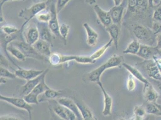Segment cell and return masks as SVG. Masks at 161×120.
<instances>
[{
    "instance_id": "20",
    "label": "cell",
    "mask_w": 161,
    "mask_h": 120,
    "mask_svg": "<svg viewBox=\"0 0 161 120\" xmlns=\"http://www.w3.org/2000/svg\"><path fill=\"white\" fill-rule=\"evenodd\" d=\"M86 32L87 33V43L90 46H94L98 40L99 34L96 33L94 30L90 27L88 23H84L83 24Z\"/></svg>"
},
{
    "instance_id": "64",
    "label": "cell",
    "mask_w": 161,
    "mask_h": 120,
    "mask_svg": "<svg viewBox=\"0 0 161 120\" xmlns=\"http://www.w3.org/2000/svg\"></svg>"
},
{
    "instance_id": "32",
    "label": "cell",
    "mask_w": 161,
    "mask_h": 120,
    "mask_svg": "<svg viewBox=\"0 0 161 120\" xmlns=\"http://www.w3.org/2000/svg\"><path fill=\"white\" fill-rule=\"evenodd\" d=\"M145 109L147 114L153 115L155 116H159L160 111L156 103H147L145 106Z\"/></svg>"
},
{
    "instance_id": "27",
    "label": "cell",
    "mask_w": 161,
    "mask_h": 120,
    "mask_svg": "<svg viewBox=\"0 0 161 120\" xmlns=\"http://www.w3.org/2000/svg\"><path fill=\"white\" fill-rule=\"evenodd\" d=\"M141 45V43L138 40L134 39L128 45L127 47L123 51V53L136 55L140 51Z\"/></svg>"
},
{
    "instance_id": "34",
    "label": "cell",
    "mask_w": 161,
    "mask_h": 120,
    "mask_svg": "<svg viewBox=\"0 0 161 120\" xmlns=\"http://www.w3.org/2000/svg\"><path fill=\"white\" fill-rule=\"evenodd\" d=\"M0 76L1 78H4L6 79H15L16 77L14 73H12L9 71L5 67L1 66L0 68Z\"/></svg>"
},
{
    "instance_id": "50",
    "label": "cell",
    "mask_w": 161,
    "mask_h": 120,
    "mask_svg": "<svg viewBox=\"0 0 161 120\" xmlns=\"http://www.w3.org/2000/svg\"><path fill=\"white\" fill-rule=\"evenodd\" d=\"M153 7H157L161 5V0H153Z\"/></svg>"
},
{
    "instance_id": "33",
    "label": "cell",
    "mask_w": 161,
    "mask_h": 120,
    "mask_svg": "<svg viewBox=\"0 0 161 120\" xmlns=\"http://www.w3.org/2000/svg\"><path fill=\"white\" fill-rule=\"evenodd\" d=\"M69 30H70V26L66 24L63 23L60 25V28H59L60 35L61 37H62L65 41H66L67 40V37L69 33Z\"/></svg>"
},
{
    "instance_id": "42",
    "label": "cell",
    "mask_w": 161,
    "mask_h": 120,
    "mask_svg": "<svg viewBox=\"0 0 161 120\" xmlns=\"http://www.w3.org/2000/svg\"><path fill=\"white\" fill-rule=\"evenodd\" d=\"M153 32L155 35H158L161 33V23L158 22L152 21V28Z\"/></svg>"
},
{
    "instance_id": "37",
    "label": "cell",
    "mask_w": 161,
    "mask_h": 120,
    "mask_svg": "<svg viewBox=\"0 0 161 120\" xmlns=\"http://www.w3.org/2000/svg\"><path fill=\"white\" fill-rule=\"evenodd\" d=\"M36 18L37 20V22L48 24V22H49V20L51 19V14L50 12L42 13V12L36 16Z\"/></svg>"
},
{
    "instance_id": "49",
    "label": "cell",
    "mask_w": 161,
    "mask_h": 120,
    "mask_svg": "<svg viewBox=\"0 0 161 120\" xmlns=\"http://www.w3.org/2000/svg\"><path fill=\"white\" fill-rule=\"evenodd\" d=\"M0 120H20L18 118L14 117H8V116H3L1 117Z\"/></svg>"
},
{
    "instance_id": "39",
    "label": "cell",
    "mask_w": 161,
    "mask_h": 120,
    "mask_svg": "<svg viewBox=\"0 0 161 120\" xmlns=\"http://www.w3.org/2000/svg\"><path fill=\"white\" fill-rule=\"evenodd\" d=\"M134 113L135 116L144 117L147 114L145 107L143 106H136L134 109Z\"/></svg>"
},
{
    "instance_id": "60",
    "label": "cell",
    "mask_w": 161,
    "mask_h": 120,
    "mask_svg": "<svg viewBox=\"0 0 161 120\" xmlns=\"http://www.w3.org/2000/svg\"><path fill=\"white\" fill-rule=\"evenodd\" d=\"M96 120L95 119V118H93V119H87V120Z\"/></svg>"
},
{
    "instance_id": "40",
    "label": "cell",
    "mask_w": 161,
    "mask_h": 120,
    "mask_svg": "<svg viewBox=\"0 0 161 120\" xmlns=\"http://www.w3.org/2000/svg\"><path fill=\"white\" fill-rule=\"evenodd\" d=\"M138 0H127V15L132 14L136 7Z\"/></svg>"
},
{
    "instance_id": "2",
    "label": "cell",
    "mask_w": 161,
    "mask_h": 120,
    "mask_svg": "<svg viewBox=\"0 0 161 120\" xmlns=\"http://www.w3.org/2000/svg\"><path fill=\"white\" fill-rule=\"evenodd\" d=\"M130 26L135 39L141 45H154L155 41H156V35L154 34L151 28L138 23L132 24Z\"/></svg>"
},
{
    "instance_id": "48",
    "label": "cell",
    "mask_w": 161,
    "mask_h": 120,
    "mask_svg": "<svg viewBox=\"0 0 161 120\" xmlns=\"http://www.w3.org/2000/svg\"><path fill=\"white\" fill-rule=\"evenodd\" d=\"M156 120V117L153 115H150V114H147L146 115L145 117H143L142 120Z\"/></svg>"
},
{
    "instance_id": "3",
    "label": "cell",
    "mask_w": 161,
    "mask_h": 120,
    "mask_svg": "<svg viewBox=\"0 0 161 120\" xmlns=\"http://www.w3.org/2000/svg\"><path fill=\"white\" fill-rule=\"evenodd\" d=\"M47 7V2H39L29 8L22 9L19 13V17L23 18L25 22L22 27H25L29 22L32 20L40 12H43Z\"/></svg>"
},
{
    "instance_id": "47",
    "label": "cell",
    "mask_w": 161,
    "mask_h": 120,
    "mask_svg": "<svg viewBox=\"0 0 161 120\" xmlns=\"http://www.w3.org/2000/svg\"><path fill=\"white\" fill-rule=\"evenodd\" d=\"M50 112H51V120H65L62 119L58 117L54 112L50 109Z\"/></svg>"
},
{
    "instance_id": "52",
    "label": "cell",
    "mask_w": 161,
    "mask_h": 120,
    "mask_svg": "<svg viewBox=\"0 0 161 120\" xmlns=\"http://www.w3.org/2000/svg\"><path fill=\"white\" fill-rule=\"evenodd\" d=\"M85 1L89 5H95L96 3V0H85Z\"/></svg>"
},
{
    "instance_id": "36",
    "label": "cell",
    "mask_w": 161,
    "mask_h": 120,
    "mask_svg": "<svg viewBox=\"0 0 161 120\" xmlns=\"http://www.w3.org/2000/svg\"><path fill=\"white\" fill-rule=\"evenodd\" d=\"M1 33L7 34V35H10L16 33L19 31V29L17 28L16 27L11 25H4L1 27Z\"/></svg>"
},
{
    "instance_id": "53",
    "label": "cell",
    "mask_w": 161,
    "mask_h": 120,
    "mask_svg": "<svg viewBox=\"0 0 161 120\" xmlns=\"http://www.w3.org/2000/svg\"><path fill=\"white\" fill-rule=\"evenodd\" d=\"M114 1V5L115 6H119L122 4V3L124 1V0H113Z\"/></svg>"
},
{
    "instance_id": "10",
    "label": "cell",
    "mask_w": 161,
    "mask_h": 120,
    "mask_svg": "<svg viewBox=\"0 0 161 120\" xmlns=\"http://www.w3.org/2000/svg\"><path fill=\"white\" fill-rule=\"evenodd\" d=\"M49 70L46 69L45 70L44 72L38 77L34 78L33 79L27 80V83L25 85L20 87L19 89L20 95H23V97H24L27 94L31 93L34 89L40 83L42 80L46 77V75L47 74Z\"/></svg>"
},
{
    "instance_id": "18",
    "label": "cell",
    "mask_w": 161,
    "mask_h": 120,
    "mask_svg": "<svg viewBox=\"0 0 161 120\" xmlns=\"http://www.w3.org/2000/svg\"><path fill=\"white\" fill-rule=\"evenodd\" d=\"M57 101L62 106L66 107L70 110H71L72 111H73L76 115L78 120H82V117L81 116L79 108L75 101L67 97H61L58 99Z\"/></svg>"
},
{
    "instance_id": "54",
    "label": "cell",
    "mask_w": 161,
    "mask_h": 120,
    "mask_svg": "<svg viewBox=\"0 0 161 120\" xmlns=\"http://www.w3.org/2000/svg\"><path fill=\"white\" fill-rule=\"evenodd\" d=\"M153 82H154V84H156V85L158 87V88H159V90H160V92H161V81H156V80H153Z\"/></svg>"
},
{
    "instance_id": "11",
    "label": "cell",
    "mask_w": 161,
    "mask_h": 120,
    "mask_svg": "<svg viewBox=\"0 0 161 120\" xmlns=\"http://www.w3.org/2000/svg\"><path fill=\"white\" fill-rule=\"evenodd\" d=\"M44 71L45 70H38L34 69H24L19 67L17 70H14V74L17 78L27 81L38 77L43 74Z\"/></svg>"
},
{
    "instance_id": "41",
    "label": "cell",
    "mask_w": 161,
    "mask_h": 120,
    "mask_svg": "<svg viewBox=\"0 0 161 120\" xmlns=\"http://www.w3.org/2000/svg\"><path fill=\"white\" fill-rule=\"evenodd\" d=\"M152 21L158 22L161 23V6L156 7L154 9L153 16H152Z\"/></svg>"
},
{
    "instance_id": "17",
    "label": "cell",
    "mask_w": 161,
    "mask_h": 120,
    "mask_svg": "<svg viewBox=\"0 0 161 120\" xmlns=\"http://www.w3.org/2000/svg\"><path fill=\"white\" fill-rule=\"evenodd\" d=\"M125 9V3L124 1L120 5L117 6H114V7H112L109 10V12L111 14V16L113 24L120 26L122 20H123Z\"/></svg>"
},
{
    "instance_id": "1",
    "label": "cell",
    "mask_w": 161,
    "mask_h": 120,
    "mask_svg": "<svg viewBox=\"0 0 161 120\" xmlns=\"http://www.w3.org/2000/svg\"><path fill=\"white\" fill-rule=\"evenodd\" d=\"M123 63L124 57L122 55H114L99 67L86 74V79L88 81L97 83L101 81V76L105 70L111 68L120 67Z\"/></svg>"
},
{
    "instance_id": "59",
    "label": "cell",
    "mask_w": 161,
    "mask_h": 120,
    "mask_svg": "<svg viewBox=\"0 0 161 120\" xmlns=\"http://www.w3.org/2000/svg\"><path fill=\"white\" fill-rule=\"evenodd\" d=\"M118 120H126L125 118H120Z\"/></svg>"
},
{
    "instance_id": "29",
    "label": "cell",
    "mask_w": 161,
    "mask_h": 120,
    "mask_svg": "<svg viewBox=\"0 0 161 120\" xmlns=\"http://www.w3.org/2000/svg\"><path fill=\"white\" fill-rule=\"evenodd\" d=\"M52 111L55 113L58 117L63 120H67V116L65 112L64 107L62 106L60 104L58 103L57 101V103L52 105Z\"/></svg>"
},
{
    "instance_id": "28",
    "label": "cell",
    "mask_w": 161,
    "mask_h": 120,
    "mask_svg": "<svg viewBox=\"0 0 161 120\" xmlns=\"http://www.w3.org/2000/svg\"><path fill=\"white\" fill-rule=\"evenodd\" d=\"M7 51L19 61H24L25 60L26 57L24 55V54L22 53L18 47L14 46L12 44H10L8 46Z\"/></svg>"
},
{
    "instance_id": "24",
    "label": "cell",
    "mask_w": 161,
    "mask_h": 120,
    "mask_svg": "<svg viewBox=\"0 0 161 120\" xmlns=\"http://www.w3.org/2000/svg\"><path fill=\"white\" fill-rule=\"evenodd\" d=\"M75 101L79 108L81 116L82 117V120L94 118L93 112L88 107V106H87L86 105H84L82 102H80L78 100H75Z\"/></svg>"
},
{
    "instance_id": "62",
    "label": "cell",
    "mask_w": 161,
    "mask_h": 120,
    "mask_svg": "<svg viewBox=\"0 0 161 120\" xmlns=\"http://www.w3.org/2000/svg\"><path fill=\"white\" fill-rule=\"evenodd\" d=\"M34 1H39V0H34Z\"/></svg>"
},
{
    "instance_id": "16",
    "label": "cell",
    "mask_w": 161,
    "mask_h": 120,
    "mask_svg": "<svg viewBox=\"0 0 161 120\" xmlns=\"http://www.w3.org/2000/svg\"><path fill=\"white\" fill-rule=\"evenodd\" d=\"M75 61L80 64H92L96 63V61L93 60L91 57L83 56V55H62L61 57V63L62 64L70 62Z\"/></svg>"
},
{
    "instance_id": "63",
    "label": "cell",
    "mask_w": 161,
    "mask_h": 120,
    "mask_svg": "<svg viewBox=\"0 0 161 120\" xmlns=\"http://www.w3.org/2000/svg\"></svg>"
},
{
    "instance_id": "15",
    "label": "cell",
    "mask_w": 161,
    "mask_h": 120,
    "mask_svg": "<svg viewBox=\"0 0 161 120\" xmlns=\"http://www.w3.org/2000/svg\"><path fill=\"white\" fill-rule=\"evenodd\" d=\"M97 84L99 85V87L101 88V91L103 95V109L102 111L103 115L107 117L111 114L112 112V108H113V100L112 97L108 94L107 92L106 91L105 88L103 87L102 83L101 81H99L97 83Z\"/></svg>"
},
{
    "instance_id": "13",
    "label": "cell",
    "mask_w": 161,
    "mask_h": 120,
    "mask_svg": "<svg viewBox=\"0 0 161 120\" xmlns=\"http://www.w3.org/2000/svg\"><path fill=\"white\" fill-rule=\"evenodd\" d=\"M93 9L98 19L103 27L107 28L113 24L109 11H105L97 4L94 5Z\"/></svg>"
},
{
    "instance_id": "31",
    "label": "cell",
    "mask_w": 161,
    "mask_h": 120,
    "mask_svg": "<svg viewBox=\"0 0 161 120\" xmlns=\"http://www.w3.org/2000/svg\"><path fill=\"white\" fill-rule=\"evenodd\" d=\"M61 57L62 54L57 52H54L51 53V55L48 57V61L51 65L54 66H57L62 64Z\"/></svg>"
},
{
    "instance_id": "45",
    "label": "cell",
    "mask_w": 161,
    "mask_h": 120,
    "mask_svg": "<svg viewBox=\"0 0 161 120\" xmlns=\"http://www.w3.org/2000/svg\"><path fill=\"white\" fill-rule=\"evenodd\" d=\"M1 65L6 66V67H10V68L14 69L13 67H12V66H10V64H9L8 62L6 60V57H4V55H1Z\"/></svg>"
},
{
    "instance_id": "56",
    "label": "cell",
    "mask_w": 161,
    "mask_h": 120,
    "mask_svg": "<svg viewBox=\"0 0 161 120\" xmlns=\"http://www.w3.org/2000/svg\"><path fill=\"white\" fill-rule=\"evenodd\" d=\"M153 0H148V4H149V7H151V8H153Z\"/></svg>"
},
{
    "instance_id": "51",
    "label": "cell",
    "mask_w": 161,
    "mask_h": 120,
    "mask_svg": "<svg viewBox=\"0 0 161 120\" xmlns=\"http://www.w3.org/2000/svg\"><path fill=\"white\" fill-rule=\"evenodd\" d=\"M19 1V0H1V4H0L1 11H2L3 6L4 4V3H6V2H8V1Z\"/></svg>"
},
{
    "instance_id": "7",
    "label": "cell",
    "mask_w": 161,
    "mask_h": 120,
    "mask_svg": "<svg viewBox=\"0 0 161 120\" xmlns=\"http://www.w3.org/2000/svg\"><path fill=\"white\" fill-rule=\"evenodd\" d=\"M23 37L28 44L33 46L40 39V34L37 25L33 23L28 24L24 28Z\"/></svg>"
},
{
    "instance_id": "61",
    "label": "cell",
    "mask_w": 161,
    "mask_h": 120,
    "mask_svg": "<svg viewBox=\"0 0 161 120\" xmlns=\"http://www.w3.org/2000/svg\"><path fill=\"white\" fill-rule=\"evenodd\" d=\"M130 120H134V117H132V118H131V119H130Z\"/></svg>"
},
{
    "instance_id": "57",
    "label": "cell",
    "mask_w": 161,
    "mask_h": 120,
    "mask_svg": "<svg viewBox=\"0 0 161 120\" xmlns=\"http://www.w3.org/2000/svg\"><path fill=\"white\" fill-rule=\"evenodd\" d=\"M6 82H7V80H6V78H1V84H4Z\"/></svg>"
},
{
    "instance_id": "8",
    "label": "cell",
    "mask_w": 161,
    "mask_h": 120,
    "mask_svg": "<svg viewBox=\"0 0 161 120\" xmlns=\"http://www.w3.org/2000/svg\"><path fill=\"white\" fill-rule=\"evenodd\" d=\"M0 100L7 102L8 103L16 107L19 109H24L27 111L29 115V117L31 119L33 107L30 105V104L28 103L24 98L19 97H7L3 95H0Z\"/></svg>"
},
{
    "instance_id": "4",
    "label": "cell",
    "mask_w": 161,
    "mask_h": 120,
    "mask_svg": "<svg viewBox=\"0 0 161 120\" xmlns=\"http://www.w3.org/2000/svg\"><path fill=\"white\" fill-rule=\"evenodd\" d=\"M12 44L18 47L24 54L26 58H31L40 61H48V58L38 53L33 46L28 44L24 39L19 41L13 42Z\"/></svg>"
},
{
    "instance_id": "21",
    "label": "cell",
    "mask_w": 161,
    "mask_h": 120,
    "mask_svg": "<svg viewBox=\"0 0 161 120\" xmlns=\"http://www.w3.org/2000/svg\"><path fill=\"white\" fill-rule=\"evenodd\" d=\"M37 26L39 29L40 39L47 41L51 44L52 41V35L51 31L49 29V27L47 23H42L38 22Z\"/></svg>"
},
{
    "instance_id": "14",
    "label": "cell",
    "mask_w": 161,
    "mask_h": 120,
    "mask_svg": "<svg viewBox=\"0 0 161 120\" xmlns=\"http://www.w3.org/2000/svg\"><path fill=\"white\" fill-rule=\"evenodd\" d=\"M143 96L147 103H156L159 97V94L154 89V87L150 81L144 84Z\"/></svg>"
},
{
    "instance_id": "6",
    "label": "cell",
    "mask_w": 161,
    "mask_h": 120,
    "mask_svg": "<svg viewBox=\"0 0 161 120\" xmlns=\"http://www.w3.org/2000/svg\"><path fill=\"white\" fill-rule=\"evenodd\" d=\"M138 64L145 70L146 73L152 80L161 81V72L153 59L144 60Z\"/></svg>"
},
{
    "instance_id": "38",
    "label": "cell",
    "mask_w": 161,
    "mask_h": 120,
    "mask_svg": "<svg viewBox=\"0 0 161 120\" xmlns=\"http://www.w3.org/2000/svg\"><path fill=\"white\" fill-rule=\"evenodd\" d=\"M134 77L132 74H129L126 82V87L129 91H133L136 88V82Z\"/></svg>"
},
{
    "instance_id": "23",
    "label": "cell",
    "mask_w": 161,
    "mask_h": 120,
    "mask_svg": "<svg viewBox=\"0 0 161 120\" xmlns=\"http://www.w3.org/2000/svg\"><path fill=\"white\" fill-rule=\"evenodd\" d=\"M108 33L109 34L111 39L113 40L114 46L115 48L118 49L119 34L120 31V26L113 24L111 25L106 28Z\"/></svg>"
},
{
    "instance_id": "22",
    "label": "cell",
    "mask_w": 161,
    "mask_h": 120,
    "mask_svg": "<svg viewBox=\"0 0 161 120\" xmlns=\"http://www.w3.org/2000/svg\"><path fill=\"white\" fill-rule=\"evenodd\" d=\"M122 66L125 69H126L130 74H132L136 79L140 81L143 84L147 83L149 81L136 67L132 66L130 64H128L125 63H124L122 64Z\"/></svg>"
},
{
    "instance_id": "58",
    "label": "cell",
    "mask_w": 161,
    "mask_h": 120,
    "mask_svg": "<svg viewBox=\"0 0 161 120\" xmlns=\"http://www.w3.org/2000/svg\"><path fill=\"white\" fill-rule=\"evenodd\" d=\"M156 105H157V106H158V107L159 108V111H160V113H159V116H161V105H159V104H158L157 103H156Z\"/></svg>"
},
{
    "instance_id": "44",
    "label": "cell",
    "mask_w": 161,
    "mask_h": 120,
    "mask_svg": "<svg viewBox=\"0 0 161 120\" xmlns=\"http://www.w3.org/2000/svg\"><path fill=\"white\" fill-rule=\"evenodd\" d=\"M64 110H65V112H66V116H67V120H78V118H77V117H76V115H75V113H74L73 111H72L71 110H70L69 109H68V108H67V107H64Z\"/></svg>"
},
{
    "instance_id": "26",
    "label": "cell",
    "mask_w": 161,
    "mask_h": 120,
    "mask_svg": "<svg viewBox=\"0 0 161 120\" xmlns=\"http://www.w3.org/2000/svg\"><path fill=\"white\" fill-rule=\"evenodd\" d=\"M113 43H114L113 40H112L111 39H110L105 45H104L103 46L101 47L99 49L96 50L94 53L90 56L91 58L93 60L96 61V60L99 59L104 55V53L106 52V51H107L108 49L112 46Z\"/></svg>"
},
{
    "instance_id": "35",
    "label": "cell",
    "mask_w": 161,
    "mask_h": 120,
    "mask_svg": "<svg viewBox=\"0 0 161 120\" xmlns=\"http://www.w3.org/2000/svg\"><path fill=\"white\" fill-rule=\"evenodd\" d=\"M23 98L29 104L38 105L39 103V96L33 93H30L27 94L24 97H23Z\"/></svg>"
},
{
    "instance_id": "19",
    "label": "cell",
    "mask_w": 161,
    "mask_h": 120,
    "mask_svg": "<svg viewBox=\"0 0 161 120\" xmlns=\"http://www.w3.org/2000/svg\"><path fill=\"white\" fill-rule=\"evenodd\" d=\"M51 44L47 41L39 39L33 45L38 53L48 58L52 53L51 51Z\"/></svg>"
},
{
    "instance_id": "5",
    "label": "cell",
    "mask_w": 161,
    "mask_h": 120,
    "mask_svg": "<svg viewBox=\"0 0 161 120\" xmlns=\"http://www.w3.org/2000/svg\"><path fill=\"white\" fill-rule=\"evenodd\" d=\"M24 27H21L20 29H19V31L16 33L10 34V35H7L5 34L1 33V48L3 50V52L6 55L7 57V58L12 64H14V66L18 68H19L16 63L14 62V60L11 58V57L9 56L8 52L7 51V47L11 44V43L14 41L18 39L19 37V38H22L23 37V31H24Z\"/></svg>"
},
{
    "instance_id": "9",
    "label": "cell",
    "mask_w": 161,
    "mask_h": 120,
    "mask_svg": "<svg viewBox=\"0 0 161 120\" xmlns=\"http://www.w3.org/2000/svg\"><path fill=\"white\" fill-rule=\"evenodd\" d=\"M49 12L51 14V19L49 22H48V25L49 27V29L51 31V33L54 34L57 37H60V32H59V28H60V24L58 20V16L57 10V6L56 4L54 2H52L50 5L49 8Z\"/></svg>"
},
{
    "instance_id": "46",
    "label": "cell",
    "mask_w": 161,
    "mask_h": 120,
    "mask_svg": "<svg viewBox=\"0 0 161 120\" xmlns=\"http://www.w3.org/2000/svg\"><path fill=\"white\" fill-rule=\"evenodd\" d=\"M156 48L161 49V33L156 35Z\"/></svg>"
},
{
    "instance_id": "12",
    "label": "cell",
    "mask_w": 161,
    "mask_h": 120,
    "mask_svg": "<svg viewBox=\"0 0 161 120\" xmlns=\"http://www.w3.org/2000/svg\"><path fill=\"white\" fill-rule=\"evenodd\" d=\"M158 54H161V49H158L153 46L141 45L136 55L144 60H148L153 59L154 56Z\"/></svg>"
},
{
    "instance_id": "25",
    "label": "cell",
    "mask_w": 161,
    "mask_h": 120,
    "mask_svg": "<svg viewBox=\"0 0 161 120\" xmlns=\"http://www.w3.org/2000/svg\"><path fill=\"white\" fill-rule=\"evenodd\" d=\"M61 95V92L60 91H57L49 88L44 93L39 95V101L40 103L41 101H45V99H49V100L54 99L60 96Z\"/></svg>"
},
{
    "instance_id": "55",
    "label": "cell",
    "mask_w": 161,
    "mask_h": 120,
    "mask_svg": "<svg viewBox=\"0 0 161 120\" xmlns=\"http://www.w3.org/2000/svg\"><path fill=\"white\" fill-rule=\"evenodd\" d=\"M143 118L141 117H138V116H134V120H142Z\"/></svg>"
},
{
    "instance_id": "30",
    "label": "cell",
    "mask_w": 161,
    "mask_h": 120,
    "mask_svg": "<svg viewBox=\"0 0 161 120\" xmlns=\"http://www.w3.org/2000/svg\"><path fill=\"white\" fill-rule=\"evenodd\" d=\"M49 87H48L45 82V78H44L40 83L36 87L31 93L35 94L39 97L41 94L44 93Z\"/></svg>"
},
{
    "instance_id": "43",
    "label": "cell",
    "mask_w": 161,
    "mask_h": 120,
    "mask_svg": "<svg viewBox=\"0 0 161 120\" xmlns=\"http://www.w3.org/2000/svg\"><path fill=\"white\" fill-rule=\"evenodd\" d=\"M71 0H57L56 6L57 12L59 13L63 9V8L67 5V3Z\"/></svg>"
}]
</instances>
